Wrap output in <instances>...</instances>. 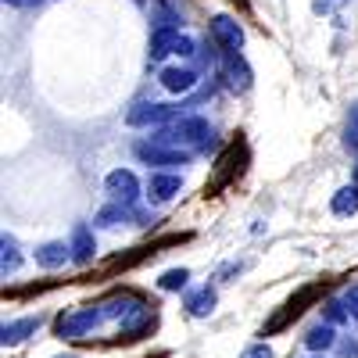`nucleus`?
Here are the masks:
<instances>
[{
    "instance_id": "nucleus-1",
    "label": "nucleus",
    "mask_w": 358,
    "mask_h": 358,
    "mask_svg": "<svg viewBox=\"0 0 358 358\" xmlns=\"http://www.w3.org/2000/svg\"><path fill=\"white\" fill-rule=\"evenodd\" d=\"M155 143H165V147H179V143H187V151L190 147H208V140H212V122L201 115H183V118H176L172 126L158 129V136H151Z\"/></svg>"
},
{
    "instance_id": "nucleus-2",
    "label": "nucleus",
    "mask_w": 358,
    "mask_h": 358,
    "mask_svg": "<svg viewBox=\"0 0 358 358\" xmlns=\"http://www.w3.org/2000/svg\"><path fill=\"white\" fill-rule=\"evenodd\" d=\"M104 322H108V312H104L101 301H97V305H86V308H79V312L57 315L54 330H57V337H62V341H83V337H90L94 330H101Z\"/></svg>"
},
{
    "instance_id": "nucleus-3",
    "label": "nucleus",
    "mask_w": 358,
    "mask_h": 358,
    "mask_svg": "<svg viewBox=\"0 0 358 358\" xmlns=\"http://www.w3.org/2000/svg\"><path fill=\"white\" fill-rule=\"evenodd\" d=\"M133 151L147 165H190V158H194V151H179V147H165V143H155V140L136 143Z\"/></svg>"
},
{
    "instance_id": "nucleus-4",
    "label": "nucleus",
    "mask_w": 358,
    "mask_h": 358,
    "mask_svg": "<svg viewBox=\"0 0 358 358\" xmlns=\"http://www.w3.org/2000/svg\"><path fill=\"white\" fill-rule=\"evenodd\" d=\"M104 190H108L111 201L133 208L136 197H140V179H136L129 169H115V172H108V179H104Z\"/></svg>"
},
{
    "instance_id": "nucleus-5",
    "label": "nucleus",
    "mask_w": 358,
    "mask_h": 358,
    "mask_svg": "<svg viewBox=\"0 0 358 358\" xmlns=\"http://www.w3.org/2000/svg\"><path fill=\"white\" fill-rule=\"evenodd\" d=\"M126 118H129V126H162V122H176L183 115L172 104H136V108H129Z\"/></svg>"
},
{
    "instance_id": "nucleus-6",
    "label": "nucleus",
    "mask_w": 358,
    "mask_h": 358,
    "mask_svg": "<svg viewBox=\"0 0 358 358\" xmlns=\"http://www.w3.org/2000/svg\"><path fill=\"white\" fill-rule=\"evenodd\" d=\"M212 40H215L226 54H233V50L244 47V29H241V22L229 18V15H215V18H212Z\"/></svg>"
},
{
    "instance_id": "nucleus-7",
    "label": "nucleus",
    "mask_w": 358,
    "mask_h": 358,
    "mask_svg": "<svg viewBox=\"0 0 358 358\" xmlns=\"http://www.w3.org/2000/svg\"><path fill=\"white\" fill-rule=\"evenodd\" d=\"M222 79H226V86H229V90H236V94H248V90H251V69H248V62L241 57V50L226 54Z\"/></svg>"
},
{
    "instance_id": "nucleus-8",
    "label": "nucleus",
    "mask_w": 358,
    "mask_h": 358,
    "mask_svg": "<svg viewBox=\"0 0 358 358\" xmlns=\"http://www.w3.org/2000/svg\"><path fill=\"white\" fill-rule=\"evenodd\" d=\"M179 190H183V179L172 176V172H151V176H147V197H151L155 204L172 201Z\"/></svg>"
},
{
    "instance_id": "nucleus-9",
    "label": "nucleus",
    "mask_w": 358,
    "mask_h": 358,
    "mask_svg": "<svg viewBox=\"0 0 358 358\" xmlns=\"http://www.w3.org/2000/svg\"><path fill=\"white\" fill-rule=\"evenodd\" d=\"M40 326H43V315H25V319L4 322V330H0V344H4V348H15V344H22L25 337H33Z\"/></svg>"
},
{
    "instance_id": "nucleus-10",
    "label": "nucleus",
    "mask_w": 358,
    "mask_h": 358,
    "mask_svg": "<svg viewBox=\"0 0 358 358\" xmlns=\"http://www.w3.org/2000/svg\"><path fill=\"white\" fill-rule=\"evenodd\" d=\"M315 297V287H305V290H297V297H290V301L283 305V312L280 315H273V322L265 326V334H276V330H283V326L290 322V319H297L305 312V301H312Z\"/></svg>"
},
{
    "instance_id": "nucleus-11",
    "label": "nucleus",
    "mask_w": 358,
    "mask_h": 358,
    "mask_svg": "<svg viewBox=\"0 0 358 358\" xmlns=\"http://www.w3.org/2000/svg\"><path fill=\"white\" fill-rule=\"evenodd\" d=\"M72 262L76 265H90L94 262V255H97V241H94V233H90V226L86 222H79L76 229H72Z\"/></svg>"
},
{
    "instance_id": "nucleus-12",
    "label": "nucleus",
    "mask_w": 358,
    "mask_h": 358,
    "mask_svg": "<svg viewBox=\"0 0 358 358\" xmlns=\"http://www.w3.org/2000/svg\"><path fill=\"white\" fill-rule=\"evenodd\" d=\"M215 287H197V290H190L187 294V301H183V308H187V315H194V319H204V315H212L215 312Z\"/></svg>"
},
{
    "instance_id": "nucleus-13",
    "label": "nucleus",
    "mask_w": 358,
    "mask_h": 358,
    "mask_svg": "<svg viewBox=\"0 0 358 358\" xmlns=\"http://www.w3.org/2000/svg\"><path fill=\"white\" fill-rule=\"evenodd\" d=\"M65 262H72V248L65 241H50L36 248V265L40 268H62Z\"/></svg>"
},
{
    "instance_id": "nucleus-14",
    "label": "nucleus",
    "mask_w": 358,
    "mask_h": 358,
    "mask_svg": "<svg viewBox=\"0 0 358 358\" xmlns=\"http://www.w3.org/2000/svg\"><path fill=\"white\" fill-rule=\"evenodd\" d=\"M162 86L169 90V94H190V90L197 86V76H194V69H165Z\"/></svg>"
},
{
    "instance_id": "nucleus-15",
    "label": "nucleus",
    "mask_w": 358,
    "mask_h": 358,
    "mask_svg": "<svg viewBox=\"0 0 358 358\" xmlns=\"http://www.w3.org/2000/svg\"><path fill=\"white\" fill-rule=\"evenodd\" d=\"M179 36V25H158L151 36V62H162L165 54H172V43Z\"/></svg>"
},
{
    "instance_id": "nucleus-16",
    "label": "nucleus",
    "mask_w": 358,
    "mask_h": 358,
    "mask_svg": "<svg viewBox=\"0 0 358 358\" xmlns=\"http://www.w3.org/2000/svg\"><path fill=\"white\" fill-rule=\"evenodd\" d=\"M330 212H334V215H341V219H348V215H355V212H358V187H355V183H351V187H341V190L334 194Z\"/></svg>"
},
{
    "instance_id": "nucleus-17",
    "label": "nucleus",
    "mask_w": 358,
    "mask_h": 358,
    "mask_svg": "<svg viewBox=\"0 0 358 358\" xmlns=\"http://www.w3.org/2000/svg\"><path fill=\"white\" fill-rule=\"evenodd\" d=\"M337 334H334V322H319L312 326V330L305 334V348L308 351H326V348H334Z\"/></svg>"
},
{
    "instance_id": "nucleus-18",
    "label": "nucleus",
    "mask_w": 358,
    "mask_h": 358,
    "mask_svg": "<svg viewBox=\"0 0 358 358\" xmlns=\"http://www.w3.org/2000/svg\"><path fill=\"white\" fill-rule=\"evenodd\" d=\"M18 265H22L18 241L4 233V241H0V273H4V276H15V273H18Z\"/></svg>"
},
{
    "instance_id": "nucleus-19",
    "label": "nucleus",
    "mask_w": 358,
    "mask_h": 358,
    "mask_svg": "<svg viewBox=\"0 0 358 358\" xmlns=\"http://www.w3.org/2000/svg\"><path fill=\"white\" fill-rule=\"evenodd\" d=\"M136 212H133V208L129 204H108V208H101V212H97V226H118V222H122V219H133Z\"/></svg>"
},
{
    "instance_id": "nucleus-20",
    "label": "nucleus",
    "mask_w": 358,
    "mask_h": 358,
    "mask_svg": "<svg viewBox=\"0 0 358 358\" xmlns=\"http://www.w3.org/2000/svg\"><path fill=\"white\" fill-rule=\"evenodd\" d=\"M187 280H190V268H169V273L158 276V287H162L165 294H172V290H183Z\"/></svg>"
},
{
    "instance_id": "nucleus-21",
    "label": "nucleus",
    "mask_w": 358,
    "mask_h": 358,
    "mask_svg": "<svg viewBox=\"0 0 358 358\" xmlns=\"http://www.w3.org/2000/svg\"><path fill=\"white\" fill-rule=\"evenodd\" d=\"M344 147L351 155H358V104H351L348 111V126H344Z\"/></svg>"
},
{
    "instance_id": "nucleus-22",
    "label": "nucleus",
    "mask_w": 358,
    "mask_h": 358,
    "mask_svg": "<svg viewBox=\"0 0 358 358\" xmlns=\"http://www.w3.org/2000/svg\"><path fill=\"white\" fill-rule=\"evenodd\" d=\"M351 319V312H348V301H344V297H330V301H326V319L322 322H348Z\"/></svg>"
},
{
    "instance_id": "nucleus-23",
    "label": "nucleus",
    "mask_w": 358,
    "mask_h": 358,
    "mask_svg": "<svg viewBox=\"0 0 358 358\" xmlns=\"http://www.w3.org/2000/svg\"><path fill=\"white\" fill-rule=\"evenodd\" d=\"M341 4H348V0H312V8H315L319 15H330V11H337Z\"/></svg>"
},
{
    "instance_id": "nucleus-24",
    "label": "nucleus",
    "mask_w": 358,
    "mask_h": 358,
    "mask_svg": "<svg viewBox=\"0 0 358 358\" xmlns=\"http://www.w3.org/2000/svg\"><path fill=\"white\" fill-rule=\"evenodd\" d=\"M241 358H273V348H268V344H251Z\"/></svg>"
},
{
    "instance_id": "nucleus-25",
    "label": "nucleus",
    "mask_w": 358,
    "mask_h": 358,
    "mask_svg": "<svg viewBox=\"0 0 358 358\" xmlns=\"http://www.w3.org/2000/svg\"><path fill=\"white\" fill-rule=\"evenodd\" d=\"M344 301H348V312H351V319L358 322V287H351V290L344 294Z\"/></svg>"
},
{
    "instance_id": "nucleus-26",
    "label": "nucleus",
    "mask_w": 358,
    "mask_h": 358,
    "mask_svg": "<svg viewBox=\"0 0 358 358\" xmlns=\"http://www.w3.org/2000/svg\"><path fill=\"white\" fill-rule=\"evenodd\" d=\"M341 355H344V358H358V344H355V341H344V344H341Z\"/></svg>"
},
{
    "instance_id": "nucleus-27",
    "label": "nucleus",
    "mask_w": 358,
    "mask_h": 358,
    "mask_svg": "<svg viewBox=\"0 0 358 358\" xmlns=\"http://www.w3.org/2000/svg\"><path fill=\"white\" fill-rule=\"evenodd\" d=\"M54 358H79V355H54Z\"/></svg>"
},
{
    "instance_id": "nucleus-28",
    "label": "nucleus",
    "mask_w": 358,
    "mask_h": 358,
    "mask_svg": "<svg viewBox=\"0 0 358 358\" xmlns=\"http://www.w3.org/2000/svg\"><path fill=\"white\" fill-rule=\"evenodd\" d=\"M4 4H22V0H4Z\"/></svg>"
},
{
    "instance_id": "nucleus-29",
    "label": "nucleus",
    "mask_w": 358,
    "mask_h": 358,
    "mask_svg": "<svg viewBox=\"0 0 358 358\" xmlns=\"http://www.w3.org/2000/svg\"><path fill=\"white\" fill-rule=\"evenodd\" d=\"M355 187H358V169H355Z\"/></svg>"
},
{
    "instance_id": "nucleus-30",
    "label": "nucleus",
    "mask_w": 358,
    "mask_h": 358,
    "mask_svg": "<svg viewBox=\"0 0 358 358\" xmlns=\"http://www.w3.org/2000/svg\"><path fill=\"white\" fill-rule=\"evenodd\" d=\"M233 4H244V0H233Z\"/></svg>"
},
{
    "instance_id": "nucleus-31",
    "label": "nucleus",
    "mask_w": 358,
    "mask_h": 358,
    "mask_svg": "<svg viewBox=\"0 0 358 358\" xmlns=\"http://www.w3.org/2000/svg\"><path fill=\"white\" fill-rule=\"evenodd\" d=\"M312 358H322V355H312Z\"/></svg>"
},
{
    "instance_id": "nucleus-32",
    "label": "nucleus",
    "mask_w": 358,
    "mask_h": 358,
    "mask_svg": "<svg viewBox=\"0 0 358 358\" xmlns=\"http://www.w3.org/2000/svg\"><path fill=\"white\" fill-rule=\"evenodd\" d=\"M136 4H143V0H136Z\"/></svg>"
},
{
    "instance_id": "nucleus-33",
    "label": "nucleus",
    "mask_w": 358,
    "mask_h": 358,
    "mask_svg": "<svg viewBox=\"0 0 358 358\" xmlns=\"http://www.w3.org/2000/svg\"><path fill=\"white\" fill-rule=\"evenodd\" d=\"M36 4H40V0H36Z\"/></svg>"
}]
</instances>
